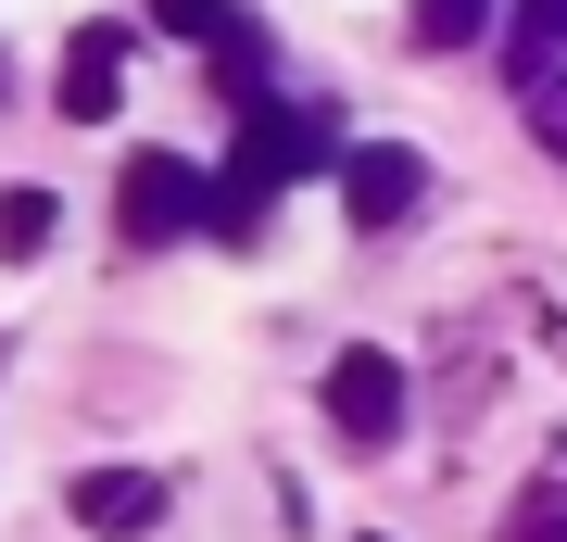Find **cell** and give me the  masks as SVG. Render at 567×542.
I'll return each mask as SVG.
<instances>
[{"instance_id":"cell-3","label":"cell","mask_w":567,"mask_h":542,"mask_svg":"<svg viewBox=\"0 0 567 542\" xmlns=\"http://www.w3.org/2000/svg\"><path fill=\"white\" fill-rule=\"evenodd\" d=\"M328 429H341V442L353 454H379L391 442V429H404V366H391V354H341V366H328Z\"/></svg>"},{"instance_id":"cell-7","label":"cell","mask_w":567,"mask_h":542,"mask_svg":"<svg viewBox=\"0 0 567 542\" xmlns=\"http://www.w3.org/2000/svg\"><path fill=\"white\" fill-rule=\"evenodd\" d=\"M404 39H416V51H466V39H492V0H416Z\"/></svg>"},{"instance_id":"cell-11","label":"cell","mask_w":567,"mask_h":542,"mask_svg":"<svg viewBox=\"0 0 567 542\" xmlns=\"http://www.w3.org/2000/svg\"><path fill=\"white\" fill-rule=\"evenodd\" d=\"M0 101H13V63H0Z\"/></svg>"},{"instance_id":"cell-1","label":"cell","mask_w":567,"mask_h":542,"mask_svg":"<svg viewBox=\"0 0 567 542\" xmlns=\"http://www.w3.org/2000/svg\"><path fill=\"white\" fill-rule=\"evenodd\" d=\"M114 215H126V241H189V227H203V164H177V152H126Z\"/></svg>"},{"instance_id":"cell-10","label":"cell","mask_w":567,"mask_h":542,"mask_svg":"<svg viewBox=\"0 0 567 542\" xmlns=\"http://www.w3.org/2000/svg\"><path fill=\"white\" fill-rule=\"evenodd\" d=\"M517 89H529V126H543V140L567 152V51L543 63V76H517Z\"/></svg>"},{"instance_id":"cell-6","label":"cell","mask_w":567,"mask_h":542,"mask_svg":"<svg viewBox=\"0 0 567 542\" xmlns=\"http://www.w3.org/2000/svg\"><path fill=\"white\" fill-rule=\"evenodd\" d=\"M51 227H63V202H51V190H0V265H39V253H51Z\"/></svg>"},{"instance_id":"cell-2","label":"cell","mask_w":567,"mask_h":542,"mask_svg":"<svg viewBox=\"0 0 567 542\" xmlns=\"http://www.w3.org/2000/svg\"><path fill=\"white\" fill-rule=\"evenodd\" d=\"M429 202V152H404V140H353L341 152V215L353 227H404Z\"/></svg>"},{"instance_id":"cell-8","label":"cell","mask_w":567,"mask_h":542,"mask_svg":"<svg viewBox=\"0 0 567 542\" xmlns=\"http://www.w3.org/2000/svg\"><path fill=\"white\" fill-rule=\"evenodd\" d=\"M505 39H517V76H543V63L567 51V0H517V25H505Z\"/></svg>"},{"instance_id":"cell-4","label":"cell","mask_w":567,"mask_h":542,"mask_svg":"<svg viewBox=\"0 0 567 542\" xmlns=\"http://www.w3.org/2000/svg\"><path fill=\"white\" fill-rule=\"evenodd\" d=\"M63 518H76L89 542H140L164 518V480H152V467H89V480L63 492Z\"/></svg>"},{"instance_id":"cell-9","label":"cell","mask_w":567,"mask_h":542,"mask_svg":"<svg viewBox=\"0 0 567 542\" xmlns=\"http://www.w3.org/2000/svg\"><path fill=\"white\" fill-rule=\"evenodd\" d=\"M152 25H164V39H227V25H240V13H227V0H152Z\"/></svg>"},{"instance_id":"cell-5","label":"cell","mask_w":567,"mask_h":542,"mask_svg":"<svg viewBox=\"0 0 567 542\" xmlns=\"http://www.w3.org/2000/svg\"><path fill=\"white\" fill-rule=\"evenodd\" d=\"M126 101V25H76V51H63V114L102 126Z\"/></svg>"}]
</instances>
